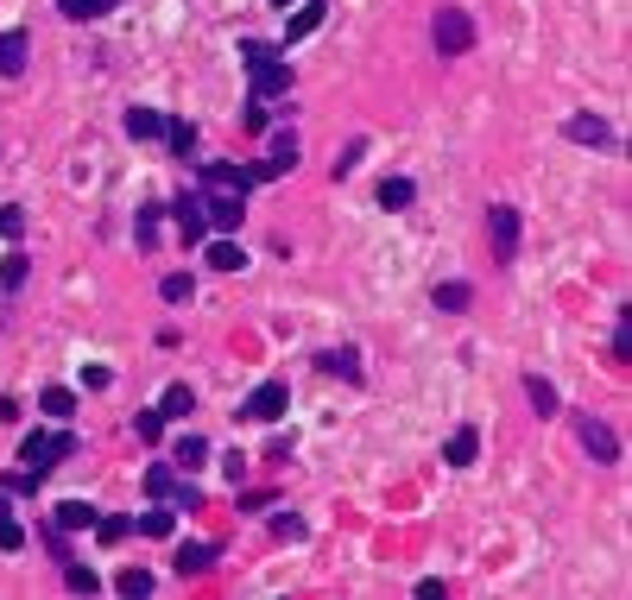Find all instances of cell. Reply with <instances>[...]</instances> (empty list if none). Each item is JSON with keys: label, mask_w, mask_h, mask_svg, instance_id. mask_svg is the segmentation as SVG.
Returning <instances> with one entry per match:
<instances>
[{"label": "cell", "mask_w": 632, "mask_h": 600, "mask_svg": "<svg viewBox=\"0 0 632 600\" xmlns=\"http://www.w3.org/2000/svg\"><path fill=\"white\" fill-rule=\"evenodd\" d=\"M241 64L253 83V102H272V95L291 89V57L285 45H266V38H241Z\"/></svg>", "instance_id": "1"}, {"label": "cell", "mask_w": 632, "mask_h": 600, "mask_svg": "<svg viewBox=\"0 0 632 600\" xmlns=\"http://www.w3.org/2000/svg\"><path fill=\"white\" fill-rule=\"evenodd\" d=\"M70 455H76L70 430H32L26 443H19V462H26V474H38V480H45L57 462H70Z\"/></svg>", "instance_id": "2"}, {"label": "cell", "mask_w": 632, "mask_h": 600, "mask_svg": "<svg viewBox=\"0 0 632 600\" xmlns=\"http://www.w3.org/2000/svg\"><path fill=\"white\" fill-rule=\"evenodd\" d=\"M430 38H437L443 57H468L474 51V19H468V7H443L437 26H430Z\"/></svg>", "instance_id": "3"}, {"label": "cell", "mask_w": 632, "mask_h": 600, "mask_svg": "<svg viewBox=\"0 0 632 600\" xmlns=\"http://www.w3.org/2000/svg\"><path fill=\"white\" fill-rule=\"evenodd\" d=\"M487 240H493V266H512V259H519V209L512 203L487 209Z\"/></svg>", "instance_id": "4"}, {"label": "cell", "mask_w": 632, "mask_h": 600, "mask_svg": "<svg viewBox=\"0 0 632 600\" xmlns=\"http://www.w3.org/2000/svg\"><path fill=\"white\" fill-rule=\"evenodd\" d=\"M253 424H279V417L291 411V386H279V379H260V386L247 392V405H241Z\"/></svg>", "instance_id": "5"}, {"label": "cell", "mask_w": 632, "mask_h": 600, "mask_svg": "<svg viewBox=\"0 0 632 600\" xmlns=\"http://www.w3.org/2000/svg\"><path fill=\"white\" fill-rule=\"evenodd\" d=\"M576 436H582V449H588V455H595V462H601V468H614V462H620V436H614V430H607V424H601V417H595V411H576Z\"/></svg>", "instance_id": "6"}, {"label": "cell", "mask_w": 632, "mask_h": 600, "mask_svg": "<svg viewBox=\"0 0 632 600\" xmlns=\"http://www.w3.org/2000/svg\"><path fill=\"white\" fill-rule=\"evenodd\" d=\"M203 215H209V228L234 234V228H241V215H247V196L241 190H209L203 196Z\"/></svg>", "instance_id": "7"}, {"label": "cell", "mask_w": 632, "mask_h": 600, "mask_svg": "<svg viewBox=\"0 0 632 600\" xmlns=\"http://www.w3.org/2000/svg\"><path fill=\"white\" fill-rule=\"evenodd\" d=\"M298 133H272V146H266V165H253V177H285V171H298Z\"/></svg>", "instance_id": "8"}, {"label": "cell", "mask_w": 632, "mask_h": 600, "mask_svg": "<svg viewBox=\"0 0 632 600\" xmlns=\"http://www.w3.org/2000/svg\"><path fill=\"white\" fill-rule=\"evenodd\" d=\"M203 184H209V190H241V196H247L253 184H260V177H253L247 165H228V158H209V165H203Z\"/></svg>", "instance_id": "9"}, {"label": "cell", "mask_w": 632, "mask_h": 600, "mask_svg": "<svg viewBox=\"0 0 632 600\" xmlns=\"http://www.w3.org/2000/svg\"><path fill=\"white\" fill-rule=\"evenodd\" d=\"M563 133L576 139V146H595V152H601V146H614V127H607L601 114H569V120H563Z\"/></svg>", "instance_id": "10"}, {"label": "cell", "mask_w": 632, "mask_h": 600, "mask_svg": "<svg viewBox=\"0 0 632 600\" xmlns=\"http://www.w3.org/2000/svg\"><path fill=\"white\" fill-rule=\"evenodd\" d=\"M443 462H449V468H474V462H481V430H474V424L449 430V443H443Z\"/></svg>", "instance_id": "11"}, {"label": "cell", "mask_w": 632, "mask_h": 600, "mask_svg": "<svg viewBox=\"0 0 632 600\" xmlns=\"http://www.w3.org/2000/svg\"><path fill=\"white\" fill-rule=\"evenodd\" d=\"M26 51H32L26 32H0V76H7V83H19V76H26Z\"/></svg>", "instance_id": "12"}, {"label": "cell", "mask_w": 632, "mask_h": 600, "mask_svg": "<svg viewBox=\"0 0 632 600\" xmlns=\"http://www.w3.org/2000/svg\"><path fill=\"white\" fill-rule=\"evenodd\" d=\"M316 367L335 373V379H348V386H361V354H354V348H323V354H316Z\"/></svg>", "instance_id": "13"}, {"label": "cell", "mask_w": 632, "mask_h": 600, "mask_svg": "<svg viewBox=\"0 0 632 600\" xmlns=\"http://www.w3.org/2000/svg\"><path fill=\"white\" fill-rule=\"evenodd\" d=\"M430 304H437L443 316H462V310L474 304V285H468V278H449V285H437V291H430Z\"/></svg>", "instance_id": "14"}, {"label": "cell", "mask_w": 632, "mask_h": 600, "mask_svg": "<svg viewBox=\"0 0 632 600\" xmlns=\"http://www.w3.org/2000/svg\"><path fill=\"white\" fill-rule=\"evenodd\" d=\"M171 569L184 575V582H190V575H203V569H215V544H177Z\"/></svg>", "instance_id": "15"}, {"label": "cell", "mask_w": 632, "mask_h": 600, "mask_svg": "<svg viewBox=\"0 0 632 600\" xmlns=\"http://www.w3.org/2000/svg\"><path fill=\"white\" fill-rule=\"evenodd\" d=\"M121 127H127V139H165V114L158 108H127Z\"/></svg>", "instance_id": "16"}, {"label": "cell", "mask_w": 632, "mask_h": 600, "mask_svg": "<svg viewBox=\"0 0 632 600\" xmlns=\"http://www.w3.org/2000/svg\"><path fill=\"white\" fill-rule=\"evenodd\" d=\"M177 228H184V247H196V240L209 234V215H203V196H184L177 203Z\"/></svg>", "instance_id": "17"}, {"label": "cell", "mask_w": 632, "mask_h": 600, "mask_svg": "<svg viewBox=\"0 0 632 600\" xmlns=\"http://www.w3.org/2000/svg\"><path fill=\"white\" fill-rule=\"evenodd\" d=\"M525 398H531V411H538V417H557L563 411V398H557V386H550L544 373H525Z\"/></svg>", "instance_id": "18"}, {"label": "cell", "mask_w": 632, "mask_h": 600, "mask_svg": "<svg viewBox=\"0 0 632 600\" xmlns=\"http://www.w3.org/2000/svg\"><path fill=\"white\" fill-rule=\"evenodd\" d=\"M51 518H57V525H64V531H95V518H102V512H95L89 499H64V506H57Z\"/></svg>", "instance_id": "19"}, {"label": "cell", "mask_w": 632, "mask_h": 600, "mask_svg": "<svg viewBox=\"0 0 632 600\" xmlns=\"http://www.w3.org/2000/svg\"><path fill=\"white\" fill-rule=\"evenodd\" d=\"M38 411L57 417V424H70V417H76V392L70 386H45V392H38Z\"/></svg>", "instance_id": "20"}, {"label": "cell", "mask_w": 632, "mask_h": 600, "mask_svg": "<svg viewBox=\"0 0 632 600\" xmlns=\"http://www.w3.org/2000/svg\"><path fill=\"white\" fill-rule=\"evenodd\" d=\"M171 462H177V468H184V474H196V468H203V462H209V443H203V436H196V430H190V436H177Z\"/></svg>", "instance_id": "21"}, {"label": "cell", "mask_w": 632, "mask_h": 600, "mask_svg": "<svg viewBox=\"0 0 632 600\" xmlns=\"http://www.w3.org/2000/svg\"><path fill=\"white\" fill-rule=\"evenodd\" d=\"M316 26H323V0H310V7H298V13H291V26H285V51L298 45V38H310Z\"/></svg>", "instance_id": "22"}, {"label": "cell", "mask_w": 632, "mask_h": 600, "mask_svg": "<svg viewBox=\"0 0 632 600\" xmlns=\"http://www.w3.org/2000/svg\"><path fill=\"white\" fill-rule=\"evenodd\" d=\"M158 411H165V424H171V417H190V411H196V392L184 386V379H171L165 398H158Z\"/></svg>", "instance_id": "23"}, {"label": "cell", "mask_w": 632, "mask_h": 600, "mask_svg": "<svg viewBox=\"0 0 632 600\" xmlns=\"http://www.w3.org/2000/svg\"><path fill=\"white\" fill-rule=\"evenodd\" d=\"M133 531H146V537H171V531H177V512H171V506H152V512L133 518Z\"/></svg>", "instance_id": "24"}, {"label": "cell", "mask_w": 632, "mask_h": 600, "mask_svg": "<svg viewBox=\"0 0 632 600\" xmlns=\"http://www.w3.org/2000/svg\"><path fill=\"white\" fill-rule=\"evenodd\" d=\"M209 266H215V272H241V266H247V253L222 234V240H209Z\"/></svg>", "instance_id": "25"}, {"label": "cell", "mask_w": 632, "mask_h": 600, "mask_svg": "<svg viewBox=\"0 0 632 600\" xmlns=\"http://www.w3.org/2000/svg\"><path fill=\"white\" fill-rule=\"evenodd\" d=\"M411 196H418L411 177H386V184H380V209H411Z\"/></svg>", "instance_id": "26"}, {"label": "cell", "mask_w": 632, "mask_h": 600, "mask_svg": "<svg viewBox=\"0 0 632 600\" xmlns=\"http://www.w3.org/2000/svg\"><path fill=\"white\" fill-rule=\"evenodd\" d=\"M26 278H32V259H26V253H7V259H0V291H19Z\"/></svg>", "instance_id": "27"}, {"label": "cell", "mask_w": 632, "mask_h": 600, "mask_svg": "<svg viewBox=\"0 0 632 600\" xmlns=\"http://www.w3.org/2000/svg\"><path fill=\"white\" fill-rule=\"evenodd\" d=\"M158 297H165V304H190V297H196L190 272H165V278H158Z\"/></svg>", "instance_id": "28"}, {"label": "cell", "mask_w": 632, "mask_h": 600, "mask_svg": "<svg viewBox=\"0 0 632 600\" xmlns=\"http://www.w3.org/2000/svg\"><path fill=\"white\" fill-rule=\"evenodd\" d=\"M165 146H171L177 158H190V152H196V127H190V120H165Z\"/></svg>", "instance_id": "29"}, {"label": "cell", "mask_w": 632, "mask_h": 600, "mask_svg": "<svg viewBox=\"0 0 632 600\" xmlns=\"http://www.w3.org/2000/svg\"><path fill=\"white\" fill-rule=\"evenodd\" d=\"M64 588H70V594H95V588H102V575L83 569V563H64Z\"/></svg>", "instance_id": "30"}, {"label": "cell", "mask_w": 632, "mask_h": 600, "mask_svg": "<svg viewBox=\"0 0 632 600\" xmlns=\"http://www.w3.org/2000/svg\"><path fill=\"white\" fill-rule=\"evenodd\" d=\"M614 360H620V367H632V304L620 310V323H614Z\"/></svg>", "instance_id": "31"}, {"label": "cell", "mask_w": 632, "mask_h": 600, "mask_svg": "<svg viewBox=\"0 0 632 600\" xmlns=\"http://www.w3.org/2000/svg\"><path fill=\"white\" fill-rule=\"evenodd\" d=\"M165 499H171V512H196V506H203V493L190 487V474H184V480H171V493H165Z\"/></svg>", "instance_id": "32"}, {"label": "cell", "mask_w": 632, "mask_h": 600, "mask_svg": "<svg viewBox=\"0 0 632 600\" xmlns=\"http://www.w3.org/2000/svg\"><path fill=\"white\" fill-rule=\"evenodd\" d=\"M19 544H26V525H19L7 512V499H0V550H19Z\"/></svg>", "instance_id": "33"}, {"label": "cell", "mask_w": 632, "mask_h": 600, "mask_svg": "<svg viewBox=\"0 0 632 600\" xmlns=\"http://www.w3.org/2000/svg\"><path fill=\"white\" fill-rule=\"evenodd\" d=\"M95 537H102V544H127V537H133V518H95Z\"/></svg>", "instance_id": "34"}, {"label": "cell", "mask_w": 632, "mask_h": 600, "mask_svg": "<svg viewBox=\"0 0 632 600\" xmlns=\"http://www.w3.org/2000/svg\"><path fill=\"white\" fill-rule=\"evenodd\" d=\"M114 588H121L127 600H146V594H152V575H146V569H121V582H114Z\"/></svg>", "instance_id": "35"}, {"label": "cell", "mask_w": 632, "mask_h": 600, "mask_svg": "<svg viewBox=\"0 0 632 600\" xmlns=\"http://www.w3.org/2000/svg\"><path fill=\"white\" fill-rule=\"evenodd\" d=\"M133 430H140V443H165V411H140Z\"/></svg>", "instance_id": "36"}, {"label": "cell", "mask_w": 632, "mask_h": 600, "mask_svg": "<svg viewBox=\"0 0 632 600\" xmlns=\"http://www.w3.org/2000/svg\"><path fill=\"white\" fill-rule=\"evenodd\" d=\"M133 240H140V247H152V240H158V203H146L140 215H133Z\"/></svg>", "instance_id": "37"}, {"label": "cell", "mask_w": 632, "mask_h": 600, "mask_svg": "<svg viewBox=\"0 0 632 600\" xmlns=\"http://www.w3.org/2000/svg\"><path fill=\"white\" fill-rule=\"evenodd\" d=\"M361 158H367V139H348V152L335 158V184H342V177H348L354 165H361Z\"/></svg>", "instance_id": "38"}, {"label": "cell", "mask_w": 632, "mask_h": 600, "mask_svg": "<svg viewBox=\"0 0 632 600\" xmlns=\"http://www.w3.org/2000/svg\"><path fill=\"white\" fill-rule=\"evenodd\" d=\"M146 493H152V499H165V493H171V468H165V462H152V468H146Z\"/></svg>", "instance_id": "39"}, {"label": "cell", "mask_w": 632, "mask_h": 600, "mask_svg": "<svg viewBox=\"0 0 632 600\" xmlns=\"http://www.w3.org/2000/svg\"><path fill=\"white\" fill-rule=\"evenodd\" d=\"M241 133H266V102H247L241 108Z\"/></svg>", "instance_id": "40"}, {"label": "cell", "mask_w": 632, "mask_h": 600, "mask_svg": "<svg viewBox=\"0 0 632 600\" xmlns=\"http://www.w3.org/2000/svg\"><path fill=\"white\" fill-rule=\"evenodd\" d=\"M19 234H26V215H19V209H0V240H19Z\"/></svg>", "instance_id": "41"}, {"label": "cell", "mask_w": 632, "mask_h": 600, "mask_svg": "<svg viewBox=\"0 0 632 600\" xmlns=\"http://www.w3.org/2000/svg\"><path fill=\"white\" fill-rule=\"evenodd\" d=\"M108 386H114L108 367H83V392H108Z\"/></svg>", "instance_id": "42"}, {"label": "cell", "mask_w": 632, "mask_h": 600, "mask_svg": "<svg viewBox=\"0 0 632 600\" xmlns=\"http://www.w3.org/2000/svg\"><path fill=\"white\" fill-rule=\"evenodd\" d=\"M222 474H228V480H247V455H241V449L222 455Z\"/></svg>", "instance_id": "43"}, {"label": "cell", "mask_w": 632, "mask_h": 600, "mask_svg": "<svg viewBox=\"0 0 632 600\" xmlns=\"http://www.w3.org/2000/svg\"><path fill=\"white\" fill-rule=\"evenodd\" d=\"M272 531H279V537H304V518L285 512V518H272Z\"/></svg>", "instance_id": "44"}, {"label": "cell", "mask_w": 632, "mask_h": 600, "mask_svg": "<svg viewBox=\"0 0 632 600\" xmlns=\"http://www.w3.org/2000/svg\"><path fill=\"white\" fill-rule=\"evenodd\" d=\"M57 7H64V19H95L89 0H57Z\"/></svg>", "instance_id": "45"}, {"label": "cell", "mask_w": 632, "mask_h": 600, "mask_svg": "<svg viewBox=\"0 0 632 600\" xmlns=\"http://www.w3.org/2000/svg\"><path fill=\"white\" fill-rule=\"evenodd\" d=\"M32 487H38V474H26V468L7 474V493H32Z\"/></svg>", "instance_id": "46"}, {"label": "cell", "mask_w": 632, "mask_h": 600, "mask_svg": "<svg viewBox=\"0 0 632 600\" xmlns=\"http://www.w3.org/2000/svg\"><path fill=\"white\" fill-rule=\"evenodd\" d=\"M89 7H95V19H102V13H114V0H89Z\"/></svg>", "instance_id": "47"}, {"label": "cell", "mask_w": 632, "mask_h": 600, "mask_svg": "<svg viewBox=\"0 0 632 600\" xmlns=\"http://www.w3.org/2000/svg\"><path fill=\"white\" fill-rule=\"evenodd\" d=\"M272 7H285V13H291V7H298V0H272Z\"/></svg>", "instance_id": "48"}]
</instances>
